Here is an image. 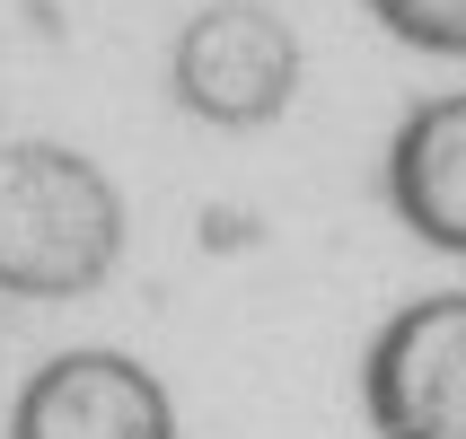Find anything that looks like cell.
<instances>
[{
	"label": "cell",
	"mask_w": 466,
	"mask_h": 439,
	"mask_svg": "<svg viewBox=\"0 0 466 439\" xmlns=\"http://www.w3.org/2000/svg\"><path fill=\"white\" fill-rule=\"evenodd\" d=\"M361 414L379 439H466V290H422L370 334Z\"/></svg>",
	"instance_id": "obj_2"
},
{
	"label": "cell",
	"mask_w": 466,
	"mask_h": 439,
	"mask_svg": "<svg viewBox=\"0 0 466 439\" xmlns=\"http://www.w3.org/2000/svg\"><path fill=\"white\" fill-rule=\"evenodd\" d=\"M388 211L396 229L466 255V88H431V97L396 124L388 141Z\"/></svg>",
	"instance_id": "obj_4"
},
{
	"label": "cell",
	"mask_w": 466,
	"mask_h": 439,
	"mask_svg": "<svg viewBox=\"0 0 466 439\" xmlns=\"http://www.w3.org/2000/svg\"><path fill=\"white\" fill-rule=\"evenodd\" d=\"M9 439H177V395L115 343H71L18 378Z\"/></svg>",
	"instance_id": "obj_3"
},
{
	"label": "cell",
	"mask_w": 466,
	"mask_h": 439,
	"mask_svg": "<svg viewBox=\"0 0 466 439\" xmlns=\"http://www.w3.org/2000/svg\"><path fill=\"white\" fill-rule=\"evenodd\" d=\"M405 53L422 62H466V0H370Z\"/></svg>",
	"instance_id": "obj_5"
},
{
	"label": "cell",
	"mask_w": 466,
	"mask_h": 439,
	"mask_svg": "<svg viewBox=\"0 0 466 439\" xmlns=\"http://www.w3.org/2000/svg\"><path fill=\"white\" fill-rule=\"evenodd\" d=\"M124 185L88 141H0V299H97L124 264Z\"/></svg>",
	"instance_id": "obj_1"
}]
</instances>
